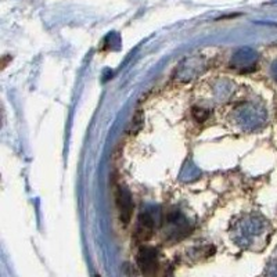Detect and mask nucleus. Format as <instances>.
Returning <instances> with one entry per match:
<instances>
[{"mask_svg": "<svg viewBox=\"0 0 277 277\" xmlns=\"http://www.w3.org/2000/svg\"><path fill=\"white\" fill-rule=\"evenodd\" d=\"M118 206H120V219L125 223L129 222L130 219V212H132V204H130V197L126 192H122L120 190L118 193Z\"/></svg>", "mask_w": 277, "mask_h": 277, "instance_id": "obj_1", "label": "nucleus"}, {"mask_svg": "<svg viewBox=\"0 0 277 277\" xmlns=\"http://www.w3.org/2000/svg\"><path fill=\"white\" fill-rule=\"evenodd\" d=\"M138 265L144 272H148L150 268H156V254L150 250H143L138 254Z\"/></svg>", "mask_w": 277, "mask_h": 277, "instance_id": "obj_2", "label": "nucleus"}]
</instances>
